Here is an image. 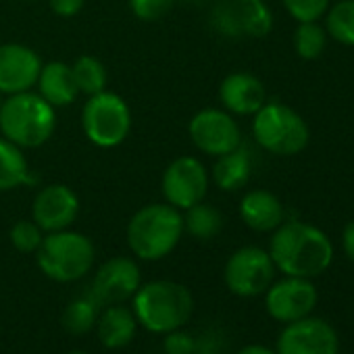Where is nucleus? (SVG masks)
<instances>
[{
  "label": "nucleus",
  "instance_id": "obj_1",
  "mask_svg": "<svg viewBox=\"0 0 354 354\" xmlns=\"http://www.w3.org/2000/svg\"><path fill=\"white\" fill-rule=\"evenodd\" d=\"M269 254L275 269L283 275L310 279L329 269L333 244L319 227L304 221H288L273 230Z\"/></svg>",
  "mask_w": 354,
  "mask_h": 354
},
{
  "label": "nucleus",
  "instance_id": "obj_2",
  "mask_svg": "<svg viewBox=\"0 0 354 354\" xmlns=\"http://www.w3.org/2000/svg\"><path fill=\"white\" fill-rule=\"evenodd\" d=\"M131 298V310L138 325L150 333H169L173 329H182L194 313L192 292L184 283L169 279L148 281L140 286Z\"/></svg>",
  "mask_w": 354,
  "mask_h": 354
},
{
  "label": "nucleus",
  "instance_id": "obj_3",
  "mask_svg": "<svg viewBox=\"0 0 354 354\" xmlns=\"http://www.w3.org/2000/svg\"><path fill=\"white\" fill-rule=\"evenodd\" d=\"M184 215L169 203H150L127 223V246L140 261L169 257L184 236Z\"/></svg>",
  "mask_w": 354,
  "mask_h": 354
},
{
  "label": "nucleus",
  "instance_id": "obj_4",
  "mask_svg": "<svg viewBox=\"0 0 354 354\" xmlns=\"http://www.w3.org/2000/svg\"><path fill=\"white\" fill-rule=\"evenodd\" d=\"M57 127V109L38 92L11 94L0 104V131L19 148H38L46 144Z\"/></svg>",
  "mask_w": 354,
  "mask_h": 354
},
{
  "label": "nucleus",
  "instance_id": "obj_5",
  "mask_svg": "<svg viewBox=\"0 0 354 354\" xmlns=\"http://www.w3.org/2000/svg\"><path fill=\"white\" fill-rule=\"evenodd\" d=\"M96 259L94 244L88 236L71 230L44 234L36 261L40 271L59 283H71L88 275Z\"/></svg>",
  "mask_w": 354,
  "mask_h": 354
},
{
  "label": "nucleus",
  "instance_id": "obj_6",
  "mask_svg": "<svg viewBox=\"0 0 354 354\" xmlns=\"http://www.w3.org/2000/svg\"><path fill=\"white\" fill-rule=\"evenodd\" d=\"M252 117V136L263 150L275 156H294L308 146L310 129L294 109L265 102Z\"/></svg>",
  "mask_w": 354,
  "mask_h": 354
},
{
  "label": "nucleus",
  "instance_id": "obj_7",
  "mask_svg": "<svg viewBox=\"0 0 354 354\" xmlns=\"http://www.w3.org/2000/svg\"><path fill=\"white\" fill-rule=\"evenodd\" d=\"M82 127L94 146L115 148L131 131V111L119 94L102 90L88 96L82 109Z\"/></svg>",
  "mask_w": 354,
  "mask_h": 354
},
{
  "label": "nucleus",
  "instance_id": "obj_8",
  "mask_svg": "<svg viewBox=\"0 0 354 354\" xmlns=\"http://www.w3.org/2000/svg\"><path fill=\"white\" fill-rule=\"evenodd\" d=\"M275 265L269 250L259 246L238 248L225 263L223 279L232 294L240 298H254L267 292L275 279Z\"/></svg>",
  "mask_w": 354,
  "mask_h": 354
},
{
  "label": "nucleus",
  "instance_id": "obj_9",
  "mask_svg": "<svg viewBox=\"0 0 354 354\" xmlns=\"http://www.w3.org/2000/svg\"><path fill=\"white\" fill-rule=\"evenodd\" d=\"M209 171L196 156H177L162 173L160 192L165 203L186 211L192 205L205 201L209 192Z\"/></svg>",
  "mask_w": 354,
  "mask_h": 354
},
{
  "label": "nucleus",
  "instance_id": "obj_10",
  "mask_svg": "<svg viewBox=\"0 0 354 354\" xmlns=\"http://www.w3.org/2000/svg\"><path fill=\"white\" fill-rule=\"evenodd\" d=\"M211 21L227 38H265L273 28V15L263 0H221Z\"/></svg>",
  "mask_w": 354,
  "mask_h": 354
},
{
  "label": "nucleus",
  "instance_id": "obj_11",
  "mask_svg": "<svg viewBox=\"0 0 354 354\" xmlns=\"http://www.w3.org/2000/svg\"><path fill=\"white\" fill-rule=\"evenodd\" d=\"M192 144L209 154L221 156L236 150L242 144V131L234 115L223 109H203L198 111L188 125Z\"/></svg>",
  "mask_w": 354,
  "mask_h": 354
},
{
  "label": "nucleus",
  "instance_id": "obj_12",
  "mask_svg": "<svg viewBox=\"0 0 354 354\" xmlns=\"http://www.w3.org/2000/svg\"><path fill=\"white\" fill-rule=\"evenodd\" d=\"M277 354H339V339L331 323L321 317H304L286 323L277 337Z\"/></svg>",
  "mask_w": 354,
  "mask_h": 354
},
{
  "label": "nucleus",
  "instance_id": "obj_13",
  "mask_svg": "<svg viewBox=\"0 0 354 354\" xmlns=\"http://www.w3.org/2000/svg\"><path fill=\"white\" fill-rule=\"evenodd\" d=\"M319 294L310 279L283 277L273 281L265 292V306L269 317L279 323H292L308 317L317 306Z\"/></svg>",
  "mask_w": 354,
  "mask_h": 354
},
{
  "label": "nucleus",
  "instance_id": "obj_14",
  "mask_svg": "<svg viewBox=\"0 0 354 354\" xmlns=\"http://www.w3.org/2000/svg\"><path fill=\"white\" fill-rule=\"evenodd\" d=\"M142 286L140 267L129 257H113L100 265L92 279L90 296L98 306L121 304L129 300Z\"/></svg>",
  "mask_w": 354,
  "mask_h": 354
},
{
  "label": "nucleus",
  "instance_id": "obj_15",
  "mask_svg": "<svg viewBox=\"0 0 354 354\" xmlns=\"http://www.w3.org/2000/svg\"><path fill=\"white\" fill-rule=\"evenodd\" d=\"M80 215V198L65 184L44 186L32 205V219L44 234L69 230Z\"/></svg>",
  "mask_w": 354,
  "mask_h": 354
},
{
  "label": "nucleus",
  "instance_id": "obj_16",
  "mask_svg": "<svg viewBox=\"0 0 354 354\" xmlns=\"http://www.w3.org/2000/svg\"><path fill=\"white\" fill-rule=\"evenodd\" d=\"M42 65L38 53L26 44H0V96L34 90Z\"/></svg>",
  "mask_w": 354,
  "mask_h": 354
},
{
  "label": "nucleus",
  "instance_id": "obj_17",
  "mask_svg": "<svg viewBox=\"0 0 354 354\" xmlns=\"http://www.w3.org/2000/svg\"><path fill=\"white\" fill-rule=\"evenodd\" d=\"M219 100L232 115H254L267 102V90L257 75L236 71L219 84Z\"/></svg>",
  "mask_w": 354,
  "mask_h": 354
},
{
  "label": "nucleus",
  "instance_id": "obj_18",
  "mask_svg": "<svg viewBox=\"0 0 354 354\" xmlns=\"http://www.w3.org/2000/svg\"><path fill=\"white\" fill-rule=\"evenodd\" d=\"M283 205L269 190H250L240 201V217L252 230L269 234L283 223Z\"/></svg>",
  "mask_w": 354,
  "mask_h": 354
},
{
  "label": "nucleus",
  "instance_id": "obj_19",
  "mask_svg": "<svg viewBox=\"0 0 354 354\" xmlns=\"http://www.w3.org/2000/svg\"><path fill=\"white\" fill-rule=\"evenodd\" d=\"M36 86H38V94L55 109L69 106L80 96L77 86L73 82L71 65L63 61H53L42 65Z\"/></svg>",
  "mask_w": 354,
  "mask_h": 354
},
{
  "label": "nucleus",
  "instance_id": "obj_20",
  "mask_svg": "<svg viewBox=\"0 0 354 354\" xmlns=\"http://www.w3.org/2000/svg\"><path fill=\"white\" fill-rule=\"evenodd\" d=\"M96 331L100 342L111 348V350H119L131 344V339L136 337L138 331V321L133 310L125 308L123 304H111L104 308L102 315H98L96 321Z\"/></svg>",
  "mask_w": 354,
  "mask_h": 354
},
{
  "label": "nucleus",
  "instance_id": "obj_21",
  "mask_svg": "<svg viewBox=\"0 0 354 354\" xmlns=\"http://www.w3.org/2000/svg\"><path fill=\"white\" fill-rule=\"evenodd\" d=\"M250 175H252V158H250V152L240 144L236 150L217 156L211 180L215 182L219 190L236 192L250 182Z\"/></svg>",
  "mask_w": 354,
  "mask_h": 354
},
{
  "label": "nucleus",
  "instance_id": "obj_22",
  "mask_svg": "<svg viewBox=\"0 0 354 354\" xmlns=\"http://www.w3.org/2000/svg\"><path fill=\"white\" fill-rule=\"evenodd\" d=\"M28 184H32V175L24 148L0 138V192H11Z\"/></svg>",
  "mask_w": 354,
  "mask_h": 354
},
{
  "label": "nucleus",
  "instance_id": "obj_23",
  "mask_svg": "<svg viewBox=\"0 0 354 354\" xmlns=\"http://www.w3.org/2000/svg\"><path fill=\"white\" fill-rule=\"evenodd\" d=\"M184 232H188L194 240H213L223 230V215L217 207L201 201L186 209L184 213Z\"/></svg>",
  "mask_w": 354,
  "mask_h": 354
},
{
  "label": "nucleus",
  "instance_id": "obj_24",
  "mask_svg": "<svg viewBox=\"0 0 354 354\" xmlns=\"http://www.w3.org/2000/svg\"><path fill=\"white\" fill-rule=\"evenodd\" d=\"M71 73H73V82L77 86V92L84 96H94V94L106 90V82H109L106 67L102 65L100 59H96L92 55L80 57L71 65Z\"/></svg>",
  "mask_w": 354,
  "mask_h": 354
},
{
  "label": "nucleus",
  "instance_id": "obj_25",
  "mask_svg": "<svg viewBox=\"0 0 354 354\" xmlns=\"http://www.w3.org/2000/svg\"><path fill=\"white\" fill-rule=\"evenodd\" d=\"M98 308L100 306L96 304V300L90 294L73 298L63 310L61 321H63L65 331H69L71 335H84V333L92 331L98 321Z\"/></svg>",
  "mask_w": 354,
  "mask_h": 354
},
{
  "label": "nucleus",
  "instance_id": "obj_26",
  "mask_svg": "<svg viewBox=\"0 0 354 354\" xmlns=\"http://www.w3.org/2000/svg\"><path fill=\"white\" fill-rule=\"evenodd\" d=\"M327 36L344 46H354V0H339L327 9Z\"/></svg>",
  "mask_w": 354,
  "mask_h": 354
},
{
  "label": "nucleus",
  "instance_id": "obj_27",
  "mask_svg": "<svg viewBox=\"0 0 354 354\" xmlns=\"http://www.w3.org/2000/svg\"><path fill=\"white\" fill-rule=\"evenodd\" d=\"M325 46H327L325 28H321L317 21L298 24V28L294 32V48H296L300 59L315 61V59H319L323 55Z\"/></svg>",
  "mask_w": 354,
  "mask_h": 354
},
{
  "label": "nucleus",
  "instance_id": "obj_28",
  "mask_svg": "<svg viewBox=\"0 0 354 354\" xmlns=\"http://www.w3.org/2000/svg\"><path fill=\"white\" fill-rule=\"evenodd\" d=\"M9 238H11V244L15 250L24 252V254H32L40 248V244L44 240V232L36 225L34 219H21L11 227Z\"/></svg>",
  "mask_w": 354,
  "mask_h": 354
},
{
  "label": "nucleus",
  "instance_id": "obj_29",
  "mask_svg": "<svg viewBox=\"0 0 354 354\" xmlns=\"http://www.w3.org/2000/svg\"><path fill=\"white\" fill-rule=\"evenodd\" d=\"M281 3L298 24L319 21L329 9V0H281Z\"/></svg>",
  "mask_w": 354,
  "mask_h": 354
},
{
  "label": "nucleus",
  "instance_id": "obj_30",
  "mask_svg": "<svg viewBox=\"0 0 354 354\" xmlns=\"http://www.w3.org/2000/svg\"><path fill=\"white\" fill-rule=\"evenodd\" d=\"M127 3L136 19L144 24H154L160 21L165 15H169L177 0H127Z\"/></svg>",
  "mask_w": 354,
  "mask_h": 354
},
{
  "label": "nucleus",
  "instance_id": "obj_31",
  "mask_svg": "<svg viewBox=\"0 0 354 354\" xmlns=\"http://www.w3.org/2000/svg\"><path fill=\"white\" fill-rule=\"evenodd\" d=\"M162 350H165V354H194L196 339L182 329H173V331L165 333Z\"/></svg>",
  "mask_w": 354,
  "mask_h": 354
},
{
  "label": "nucleus",
  "instance_id": "obj_32",
  "mask_svg": "<svg viewBox=\"0 0 354 354\" xmlns=\"http://www.w3.org/2000/svg\"><path fill=\"white\" fill-rule=\"evenodd\" d=\"M48 7L55 15L69 19L82 13V9L86 7V0H48Z\"/></svg>",
  "mask_w": 354,
  "mask_h": 354
},
{
  "label": "nucleus",
  "instance_id": "obj_33",
  "mask_svg": "<svg viewBox=\"0 0 354 354\" xmlns=\"http://www.w3.org/2000/svg\"><path fill=\"white\" fill-rule=\"evenodd\" d=\"M342 246L346 257L354 263V221H350L342 232Z\"/></svg>",
  "mask_w": 354,
  "mask_h": 354
},
{
  "label": "nucleus",
  "instance_id": "obj_34",
  "mask_svg": "<svg viewBox=\"0 0 354 354\" xmlns=\"http://www.w3.org/2000/svg\"><path fill=\"white\" fill-rule=\"evenodd\" d=\"M236 354H277V352L267 348V346H263V344H248V346L240 348Z\"/></svg>",
  "mask_w": 354,
  "mask_h": 354
},
{
  "label": "nucleus",
  "instance_id": "obj_35",
  "mask_svg": "<svg viewBox=\"0 0 354 354\" xmlns=\"http://www.w3.org/2000/svg\"><path fill=\"white\" fill-rule=\"evenodd\" d=\"M194 354H219V352H215V350H201V352H194Z\"/></svg>",
  "mask_w": 354,
  "mask_h": 354
},
{
  "label": "nucleus",
  "instance_id": "obj_36",
  "mask_svg": "<svg viewBox=\"0 0 354 354\" xmlns=\"http://www.w3.org/2000/svg\"><path fill=\"white\" fill-rule=\"evenodd\" d=\"M184 3H192V5H196V3H203V0H184Z\"/></svg>",
  "mask_w": 354,
  "mask_h": 354
},
{
  "label": "nucleus",
  "instance_id": "obj_37",
  "mask_svg": "<svg viewBox=\"0 0 354 354\" xmlns=\"http://www.w3.org/2000/svg\"><path fill=\"white\" fill-rule=\"evenodd\" d=\"M67 354H88V352H82V350H73V352H67Z\"/></svg>",
  "mask_w": 354,
  "mask_h": 354
},
{
  "label": "nucleus",
  "instance_id": "obj_38",
  "mask_svg": "<svg viewBox=\"0 0 354 354\" xmlns=\"http://www.w3.org/2000/svg\"><path fill=\"white\" fill-rule=\"evenodd\" d=\"M0 104H3V100H0Z\"/></svg>",
  "mask_w": 354,
  "mask_h": 354
}]
</instances>
